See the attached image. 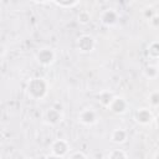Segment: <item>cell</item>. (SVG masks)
<instances>
[{"label":"cell","mask_w":159,"mask_h":159,"mask_svg":"<svg viewBox=\"0 0 159 159\" xmlns=\"http://www.w3.org/2000/svg\"><path fill=\"white\" fill-rule=\"evenodd\" d=\"M27 96L34 101L43 99L48 92V83L42 77H35L31 78L26 87Z\"/></svg>","instance_id":"cell-1"},{"label":"cell","mask_w":159,"mask_h":159,"mask_svg":"<svg viewBox=\"0 0 159 159\" xmlns=\"http://www.w3.org/2000/svg\"><path fill=\"white\" fill-rule=\"evenodd\" d=\"M147 52L150 58H159V41H153L148 46Z\"/></svg>","instance_id":"cell-12"},{"label":"cell","mask_w":159,"mask_h":159,"mask_svg":"<svg viewBox=\"0 0 159 159\" xmlns=\"http://www.w3.org/2000/svg\"><path fill=\"white\" fill-rule=\"evenodd\" d=\"M78 22L80 24H82V25H86V24H88L89 22V20H91V15H89V12L88 11H81L80 14H78Z\"/></svg>","instance_id":"cell-17"},{"label":"cell","mask_w":159,"mask_h":159,"mask_svg":"<svg viewBox=\"0 0 159 159\" xmlns=\"http://www.w3.org/2000/svg\"><path fill=\"white\" fill-rule=\"evenodd\" d=\"M155 159H159V152L155 154Z\"/></svg>","instance_id":"cell-23"},{"label":"cell","mask_w":159,"mask_h":159,"mask_svg":"<svg viewBox=\"0 0 159 159\" xmlns=\"http://www.w3.org/2000/svg\"><path fill=\"white\" fill-rule=\"evenodd\" d=\"M127 108H128V102L123 97H118V96L113 98V101L108 107V109L114 114H123L127 112Z\"/></svg>","instance_id":"cell-7"},{"label":"cell","mask_w":159,"mask_h":159,"mask_svg":"<svg viewBox=\"0 0 159 159\" xmlns=\"http://www.w3.org/2000/svg\"><path fill=\"white\" fill-rule=\"evenodd\" d=\"M144 16H145L148 20H152V19L155 16V12H154V10H153L152 7H148V9L144 10Z\"/></svg>","instance_id":"cell-19"},{"label":"cell","mask_w":159,"mask_h":159,"mask_svg":"<svg viewBox=\"0 0 159 159\" xmlns=\"http://www.w3.org/2000/svg\"><path fill=\"white\" fill-rule=\"evenodd\" d=\"M45 118H46V122L51 125H56L61 122L62 119V113H61V109H57L55 107H51L46 111L45 113Z\"/></svg>","instance_id":"cell-9"},{"label":"cell","mask_w":159,"mask_h":159,"mask_svg":"<svg viewBox=\"0 0 159 159\" xmlns=\"http://www.w3.org/2000/svg\"><path fill=\"white\" fill-rule=\"evenodd\" d=\"M35 57L41 66H51L56 60V53L51 47H42L36 52Z\"/></svg>","instance_id":"cell-2"},{"label":"cell","mask_w":159,"mask_h":159,"mask_svg":"<svg viewBox=\"0 0 159 159\" xmlns=\"http://www.w3.org/2000/svg\"><path fill=\"white\" fill-rule=\"evenodd\" d=\"M134 119L140 125H148L154 122V116L149 108H139L134 113Z\"/></svg>","instance_id":"cell-5"},{"label":"cell","mask_w":159,"mask_h":159,"mask_svg":"<svg viewBox=\"0 0 159 159\" xmlns=\"http://www.w3.org/2000/svg\"><path fill=\"white\" fill-rule=\"evenodd\" d=\"M118 17H119V15L114 9H106V10H103L101 12V16H99L101 22L103 25H106V26L116 25L117 21H118Z\"/></svg>","instance_id":"cell-8"},{"label":"cell","mask_w":159,"mask_h":159,"mask_svg":"<svg viewBox=\"0 0 159 159\" xmlns=\"http://www.w3.org/2000/svg\"><path fill=\"white\" fill-rule=\"evenodd\" d=\"M150 22H152V25H154V26H159V16H154L152 20H150Z\"/></svg>","instance_id":"cell-20"},{"label":"cell","mask_w":159,"mask_h":159,"mask_svg":"<svg viewBox=\"0 0 159 159\" xmlns=\"http://www.w3.org/2000/svg\"><path fill=\"white\" fill-rule=\"evenodd\" d=\"M52 4L53 5H56V6H58V7H62V9H73V7H76L77 5H80L81 2L78 1V0H75V1H52Z\"/></svg>","instance_id":"cell-13"},{"label":"cell","mask_w":159,"mask_h":159,"mask_svg":"<svg viewBox=\"0 0 159 159\" xmlns=\"http://www.w3.org/2000/svg\"><path fill=\"white\" fill-rule=\"evenodd\" d=\"M46 159H60L58 157H56V155H53V154H51V155H48Z\"/></svg>","instance_id":"cell-22"},{"label":"cell","mask_w":159,"mask_h":159,"mask_svg":"<svg viewBox=\"0 0 159 159\" xmlns=\"http://www.w3.org/2000/svg\"><path fill=\"white\" fill-rule=\"evenodd\" d=\"M70 159H87V157L82 152H75L70 155Z\"/></svg>","instance_id":"cell-18"},{"label":"cell","mask_w":159,"mask_h":159,"mask_svg":"<svg viewBox=\"0 0 159 159\" xmlns=\"http://www.w3.org/2000/svg\"><path fill=\"white\" fill-rule=\"evenodd\" d=\"M107 159H127V154L123 149H112L107 154Z\"/></svg>","instance_id":"cell-14"},{"label":"cell","mask_w":159,"mask_h":159,"mask_svg":"<svg viewBox=\"0 0 159 159\" xmlns=\"http://www.w3.org/2000/svg\"><path fill=\"white\" fill-rule=\"evenodd\" d=\"M154 123H155V125L159 128V114H158L157 117H154Z\"/></svg>","instance_id":"cell-21"},{"label":"cell","mask_w":159,"mask_h":159,"mask_svg":"<svg viewBox=\"0 0 159 159\" xmlns=\"http://www.w3.org/2000/svg\"><path fill=\"white\" fill-rule=\"evenodd\" d=\"M78 120L84 125H92L97 123L98 116L96 111H93L92 108H84L78 113Z\"/></svg>","instance_id":"cell-6"},{"label":"cell","mask_w":159,"mask_h":159,"mask_svg":"<svg viewBox=\"0 0 159 159\" xmlns=\"http://www.w3.org/2000/svg\"><path fill=\"white\" fill-rule=\"evenodd\" d=\"M76 46L77 48L83 52V53H89L94 50V46H96V40L93 36L91 35H81L77 41H76Z\"/></svg>","instance_id":"cell-3"},{"label":"cell","mask_w":159,"mask_h":159,"mask_svg":"<svg viewBox=\"0 0 159 159\" xmlns=\"http://www.w3.org/2000/svg\"><path fill=\"white\" fill-rule=\"evenodd\" d=\"M114 97H116V96H114L112 92H109V91H102V92L97 96V99H98V102H99L103 107H107V108H108Z\"/></svg>","instance_id":"cell-11"},{"label":"cell","mask_w":159,"mask_h":159,"mask_svg":"<svg viewBox=\"0 0 159 159\" xmlns=\"http://www.w3.org/2000/svg\"><path fill=\"white\" fill-rule=\"evenodd\" d=\"M157 67H158V71H159V62H158V66Z\"/></svg>","instance_id":"cell-24"},{"label":"cell","mask_w":159,"mask_h":159,"mask_svg":"<svg viewBox=\"0 0 159 159\" xmlns=\"http://www.w3.org/2000/svg\"><path fill=\"white\" fill-rule=\"evenodd\" d=\"M70 152V145L67 143V140L65 139H56L52 144H51V154L58 157V158H63L68 154Z\"/></svg>","instance_id":"cell-4"},{"label":"cell","mask_w":159,"mask_h":159,"mask_svg":"<svg viewBox=\"0 0 159 159\" xmlns=\"http://www.w3.org/2000/svg\"><path fill=\"white\" fill-rule=\"evenodd\" d=\"M144 75L148 77V78H154L159 75V71H158V67L157 66H153V65H149L145 67L144 70Z\"/></svg>","instance_id":"cell-16"},{"label":"cell","mask_w":159,"mask_h":159,"mask_svg":"<svg viewBox=\"0 0 159 159\" xmlns=\"http://www.w3.org/2000/svg\"><path fill=\"white\" fill-rule=\"evenodd\" d=\"M128 138V133L124 129H114L111 134V140L114 144H123Z\"/></svg>","instance_id":"cell-10"},{"label":"cell","mask_w":159,"mask_h":159,"mask_svg":"<svg viewBox=\"0 0 159 159\" xmlns=\"http://www.w3.org/2000/svg\"><path fill=\"white\" fill-rule=\"evenodd\" d=\"M148 102L152 107H159V91H153L148 96Z\"/></svg>","instance_id":"cell-15"}]
</instances>
